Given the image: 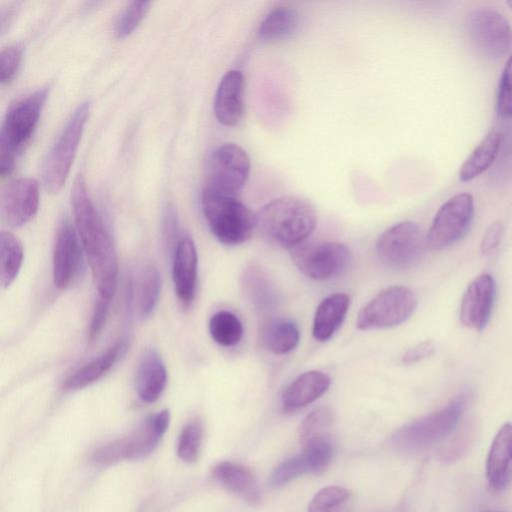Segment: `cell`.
Listing matches in <instances>:
<instances>
[{
  "label": "cell",
  "instance_id": "b9f144b4",
  "mask_svg": "<svg viewBox=\"0 0 512 512\" xmlns=\"http://www.w3.org/2000/svg\"><path fill=\"white\" fill-rule=\"evenodd\" d=\"M163 234L165 243L168 246L169 250H175V247L178 243L177 235H178V223L177 217L174 209L169 206L166 208L163 219Z\"/></svg>",
  "mask_w": 512,
  "mask_h": 512
},
{
  "label": "cell",
  "instance_id": "7c38bea8",
  "mask_svg": "<svg viewBox=\"0 0 512 512\" xmlns=\"http://www.w3.org/2000/svg\"><path fill=\"white\" fill-rule=\"evenodd\" d=\"M425 240L420 228L411 221H402L386 229L378 238L379 259L395 269L412 267L423 253Z\"/></svg>",
  "mask_w": 512,
  "mask_h": 512
},
{
  "label": "cell",
  "instance_id": "74e56055",
  "mask_svg": "<svg viewBox=\"0 0 512 512\" xmlns=\"http://www.w3.org/2000/svg\"><path fill=\"white\" fill-rule=\"evenodd\" d=\"M21 62V51L17 46L5 47L0 54L1 84L9 83L16 75Z\"/></svg>",
  "mask_w": 512,
  "mask_h": 512
},
{
  "label": "cell",
  "instance_id": "5b68a950",
  "mask_svg": "<svg viewBox=\"0 0 512 512\" xmlns=\"http://www.w3.org/2000/svg\"><path fill=\"white\" fill-rule=\"evenodd\" d=\"M464 399L458 397L440 410L431 412L399 428L391 437L393 448L402 453H418L444 440L459 422Z\"/></svg>",
  "mask_w": 512,
  "mask_h": 512
},
{
  "label": "cell",
  "instance_id": "cb8c5ba5",
  "mask_svg": "<svg viewBox=\"0 0 512 512\" xmlns=\"http://www.w3.org/2000/svg\"><path fill=\"white\" fill-rule=\"evenodd\" d=\"M241 286L248 300L257 309L268 311L277 304V291L268 273L260 265L250 263L243 269Z\"/></svg>",
  "mask_w": 512,
  "mask_h": 512
},
{
  "label": "cell",
  "instance_id": "277c9868",
  "mask_svg": "<svg viewBox=\"0 0 512 512\" xmlns=\"http://www.w3.org/2000/svg\"><path fill=\"white\" fill-rule=\"evenodd\" d=\"M47 89H39L16 102L7 112L0 132V174L6 177L13 170L15 160L31 138Z\"/></svg>",
  "mask_w": 512,
  "mask_h": 512
},
{
  "label": "cell",
  "instance_id": "7bdbcfd3",
  "mask_svg": "<svg viewBox=\"0 0 512 512\" xmlns=\"http://www.w3.org/2000/svg\"><path fill=\"white\" fill-rule=\"evenodd\" d=\"M435 343L432 340H426L418 343L417 345L408 349L403 357L402 361L405 364L417 363L434 353Z\"/></svg>",
  "mask_w": 512,
  "mask_h": 512
},
{
  "label": "cell",
  "instance_id": "603a6c76",
  "mask_svg": "<svg viewBox=\"0 0 512 512\" xmlns=\"http://www.w3.org/2000/svg\"><path fill=\"white\" fill-rule=\"evenodd\" d=\"M350 306V298L344 293H334L318 305L312 326L315 340H329L342 325Z\"/></svg>",
  "mask_w": 512,
  "mask_h": 512
},
{
  "label": "cell",
  "instance_id": "44dd1931",
  "mask_svg": "<svg viewBox=\"0 0 512 512\" xmlns=\"http://www.w3.org/2000/svg\"><path fill=\"white\" fill-rule=\"evenodd\" d=\"M212 476L223 487L250 504L260 501V487L255 474L245 465L222 461L212 468Z\"/></svg>",
  "mask_w": 512,
  "mask_h": 512
},
{
  "label": "cell",
  "instance_id": "8fae6325",
  "mask_svg": "<svg viewBox=\"0 0 512 512\" xmlns=\"http://www.w3.org/2000/svg\"><path fill=\"white\" fill-rule=\"evenodd\" d=\"M290 250L298 269L314 280H329L341 275L352 260L349 248L338 242L302 243Z\"/></svg>",
  "mask_w": 512,
  "mask_h": 512
},
{
  "label": "cell",
  "instance_id": "e0dca14e",
  "mask_svg": "<svg viewBox=\"0 0 512 512\" xmlns=\"http://www.w3.org/2000/svg\"><path fill=\"white\" fill-rule=\"evenodd\" d=\"M486 478L494 492L504 490L512 479V424L498 430L486 460Z\"/></svg>",
  "mask_w": 512,
  "mask_h": 512
},
{
  "label": "cell",
  "instance_id": "d4e9b609",
  "mask_svg": "<svg viewBox=\"0 0 512 512\" xmlns=\"http://www.w3.org/2000/svg\"><path fill=\"white\" fill-rule=\"evenodd\" d=\"M503 132L492 129L467 157L459 172L462 182H468L486 170L497 160Z\"/></svg>",
  "mask_w": 512,
  "mask_h": 512
},
{
  "label": "cell",
  "instance_id": "ab89813d",
  "mask_svg": "<svg viewBox=\"0 0 512 512\" xmlns=\"http://www.w3.org/2000/svg\"><path fill=\"white\" fill-rule=\"evenodd\" d=\"M504 232L502 222H493L486 230L483 239L481 241L480 250L484 255H490L499 246Z\"/></svg>",
  "mask_w": 512,
  "mask_h": 512
},
{
  "label": "cell",
  "instance_id": "6da1fadb",
  "mask_svg": "<svg viewBox=\"0 0 512 512\" xmlns=\"http://www.w3.org/2000/svg\"><path fill=\"white\" fill-rule=\"evenodd\" d=\"M74 221L99 297L112 299L117 287L118 261L112 239L78 175L71 191Z\"/></svg>",
  "mask_w": 512,
  "mask_h": 512
},
{
  "label": "cell",
  "instance_id": "30bf717a",
  "mask_svg": "<svg viewBox=\"0 0 512 512\" xmlns=\"http://www.w3.org/2000/svg\"><path fill=\"white\" fill-rule=\"evenodd\" d=\"M250 158L237 144L217 146L209 155L205 187L235 196L245 185L250 174Z\"/></svg>",
  "mask_w": 512,
  "mask_h": 512
},
{
  "label": "cell",
  "instance_id": "7a4b0ae2",
  "mask_svg": "<svg viewBox=\"0 0 512 512\" xmlns=\"http://www.w3.org/2000/svg\"><path fill=\"white\" fill-rule=\"evenodd\" d=\"M257 228L272 243L292 249L314 231L317 213L297 196H283L265 204L257 213Z\"/></svg>",
  "mask_w": 512,
  "mask_h": 512
},
{
  "label": "cell",
  "instance_id": "1f68e13d",
  "mask_svg": "<svg viewBox=\"0 0 512 512\" xmlns=\"http://www.w3.org/2000/svg\"><path fill=\"white\" fill-rule=\"evenodd\" d=\"M351 493L341 486H327L311 499L308 512H346Z\"/></svg>",
  "mask_w": 512,
  "mask_h": 512
},
{
  "label": "cell",
  "instance_id": "8d00e7d4",
  "mask_svg": "<svg viewBox=\"0 0 512 512\" xmlns=\"http://www.w3.org/2000/svg\"><path fill=\"white\" fill-rule=\"evenodd\" d=\"M496 111L502 118L512 117V55L508 58L502 72L497 92Z\"/></svg>",
  "mask_w": 512,
  "mask_h": 512
},
{
  "label": "cell",
  "instance_id": "f1b7e54d",
  "mask_svg": "<svg viewBox=\"0 0 512 512\" xmlns=\"http://www.w3.org/2000/svg\"><path fill=\"white\" fill-rule=\"evenodd\" d=\"M0 281L8 287L17 277L23 262V246L21 241L9 231L0 235Z\"/></svg>",
  "mask_w": 512,
  "mask_h": 512
},
{
  "label": "cell",
  "instance_id": "ee69618b",
  "mask_svg": "<svg viewBox=\"0 0 512 512\" xmlns=\"http://www.w3.org/2000/svg\"><path fill=\"white\" fill-rule=\"evenodd\" d=\"M507 4L512 9V1H508Z\"/></svg>",
  "mask_w": 512,
  "mask_h": 512
},
{
  "label": "cell",
  "instance_id": "5bb4252c",
  "mask_svg": "<svg viewBox=\"0 0 512 512\" xmlns=\"http://www.w3.org/2000/svg\"><path fill=\"white\" fill-rule=\"evenodd\" d=\"M39 187L33 178H18L9 182L1 192L2 220L18 227L30 221L38 210Z\"/></svg>",
  "mask_w": 512,
  "mask_h": 512
},
{
  "label": "cell",
  "instance_id": "9c48e42d",
  "mask_svg": "<svg viewBox=\"0 0 512 512\" xmlns=\"http://www.w3.org/2000/svg\"><path fill=\"white\" fill-rule=\"evenodd\" d=\"M474 213L469 193H459L447 200L437 211L425 238L430 250H442L459 242L468 232Z\"/></svg>",
  "mask_w": 512,
  "mask_h": 512
},
{
  "label": "cell",
  "instance_id": "484cf974",
  "mask_svg": "<svg viewBox=\"0 0 512 512\" xmlns=\"http://www.w3.org/2000/svg\"><path fill=\"white\" fill-rule=\"evenodd\" d=\"M123 344L122 340L117 341L97 358L77 369L63 382V391H76L99 380L113 367Z\"/></svg>",
  "mask_w": 512,
  "mask_h": 512
},
{
  "label": "cell",
  "instance_id": "ac0fdd59",
  "mask_svg": "<svg viewBox=\"0 0 512 512\" xmlns=\"http://www.w3.org/2000/svg\"><path fill=\"white\" fill-rule=\"evenodd\" d=\"M197 250L189 236H183L173 252V282L179 301L188 306L194 299L197 281Z\"/></svg>",
  "mask_w": 512,
  "mask_h": 512
},
{
  "label": "cell",
  "instance_id": "f546056e",
  "mask_svg": "<svg viewBox=\"0 0 512 512\" xmlns=\"http://www.w3.org/2000/svg\"><path fill=\"white\" fill-rule=\"evenodd\" d=\"M209 332L213 340L219 345L232 347L242 339L243 325L234 313L221 310L211 316Z\"/></svg>",
  "mask_w": 512,
  "mask_h": 512
},
{
  "label": "cell",
  "instance_id": "f35d334b",
  "mask_svg": "<svg viewBox=\"0 0 512 512\" xmlns=\"http://www.w3.org/2000/svg\"><path fill=\"white\" fill-rule=\"evenodd\" d=\"M110 302L111 299L98 296L88 328L87 339L89 343H94L100 336L106 323Z\"/></svg>",
  "mask_w": 512,
  "mask_h": 512
},
{
  "label": "cell",
  "instance_id": "52a82bcc",
  "mask_svg": "<svg viewBox=\"0 0 512 512\" xmlns=\"http://www.w3.org/2000/svg\"><path fill=\"white\" fill-rule=\"evenodd\" d=\"M89 110L90 103L88 101L79 104L45 159L43 182L45 188L51 193L60 191L67 179Z\"/></svg>",
  "mask_w": 512,
  "mask_h": 512
},
{
  "label": "cell",
  "instance_id": "d590c367",
  "mask_svg": "<svg viewBox=\"0 0 512 512\" xmlns=\"http://www.w3.org/2000/svg\"><path fill=\"white\" fill-rule=\"evenodd\" d=\"M150 2L133 1L127 5L118 17L115 24V35L124 38L130 35L145 17Z\"/></svg>",
  "mask_w": 512,
  "mask_h": 512
},
{
  "label": "cell",
  "instance_id": "d6a6232c",
  "mask_svg": "<svg viewBox=\"0 0 512 512\" xmlns=\"http://www.w3.org/2000/svg\"><path fill=\"white\" fill-rule=\"evenodd\" d=\"M308 473H313L312 467L306 456L300 452L278 465L271 474L270 482L273 487H281Z\"/></svg>",
  "mask_w": 512,
  "mask_h": 512
},
{
  "label": "cell",
  "instance_id": "d6986e66",
  "mask_svg": "<svg viewBox=\"0 0 512 512\" xmlns=\"http://www.w3.org/2000/svg\"><path fill=\"white\" fill-rule=\"evenodd\" d=\"M244 79L240 71L226 72L218 85L214 113L219 123L236 126L244 113Z\"/></svg>",
  "mask_w": 512,
  "mask_h": 512
},
{
  "label": "cell",
  "instance_id": "8992f818",
  "mask_svg": "<svg viewBox=\"0 0 512 512\" xmlns=\"http://www.w3.org/2000/svg\"><path fill=\"white\" fill-rule=\"evenodd\" d=\"M170 423L168 410L148 416L127 435L102 445L92 454V460L101 465H112L135 460L150 454L159 444Z\"/></svg>",
  "mask_w": 512,
  "mask_h": 512
},
{
  "label": "cell",
  "instance_id": "2e32d148",
  "mask_svg": "<svg viewBox=\"0 0 512 512\" xmlns=\"http://www.w3.org/2000/svg\"><path fill=\"white\" fill-rule=\"evenodd\" d=\"M495 281L491 274L477 276L467 287L460 307L461 322L478 331L487 325L494 305Z\"/></svg>",
  "mask_w": 512,
  "mask_h": 512
},
{
  "label": "cell",
  "instance_id": "f6af8a7d",
  "mask_svg": "<svg viewBox=\"0 0 512 512\" xmlns=\"http://www.w3.org/2000/svg\"><path fill=\"white\" fill-rule=\"evenodd\" d=\"M486 512H503V511H486Z\"/></svg>",
  "mask_w": 512,
  "mask_h": 512
},
{
  "label": "cell",
  "instance_id": "e575fe53",
  "mask_svg": "<svg viewBox=\"0 0 512 512\" xmlns=\"http://www.w3.org/2000/svg\"><path fill=\"white\" fill-rule=\"evenodd\" d=\"M333 422L334 415L330 408L319 407L313 410L306 416L300 426V442L302 443L317 435L329 433Z\"/></svg>",
  "mask_w": 512,
  "mask_h": 512
},
{
  "label": "cell",
  "instance_id": "9a60e30c",
  "mask_svg": "<svg viewBox=\"0 0 512 512\" xmlns=\"http://www.w3.org/2000/svg\"><path fill=\"white\" fill-rule=\"evenodd\" d=\"M82 244L74 228L63 222L57 230L53 248V281L66 289L77 277L82 263Z\"/></svg>",
  "mask_w": 512,
  "mask_h": 512
},
{
  "label": "cell",
  "instance_id": "836d02e7",
  "mask_svg": "<svg viewBox=\"0 0 512 512\" xmlns=\"http://www.w3.org/2000/svg\"><path fill=\"white\" fill-rule=\"evenodd\" d=\"M202 440V425L198 421L188 423L178 438L177 454L179 458L188 463L195 462L200 454Z\"/></svg>",
  "mask_w": 512,
  "mask_h": 512
},
{
  "label": "cell",
  "instance_id": "3957f363",
  "mask_svg": "<svg viewBox=\"0 0 512 512\" xmlns=\"http://www.w3.org/2000/svg\"><path fill=\"white\" fill-rule=\"evenodd\" d=\"M202 208L211 232L223 244L244 243L257 228L256 213L235 196L205 187Z\"/></svg>",
  "mask_w": 512,
  "mask_h": 512
},
{
  "label": "cell",
  "instance_id": "4fadbf2b",
  "mask_svg": "<svg viewBox=\"0 0 512 512\" xmlns=\"http://www.w3.org/2000/svg\"><path fill=\"white\" fill-rule=\"evenodd\" d=\"M469 33L475 47L489 59H499L512 46V28L507 19L492 8H479L469 17Z\"/></svg>",
  "mask_w": 512,
  "mask_h": 512
},
{
  "label": "cell",
  "instance_id": "7402d4cb",
  "mask_svg": "<svg viewBox=\"0 0 512 512\" xmlns=\"http://www.w3.org/2000/svg\"><path fill=\"white\" fill-rule=\"evenodd\" d=\"M167 383L165 364L154 349L142 355L136 373V391L144 403L155 402L163 393Z\"/></svg>",
  "mask_w": 512,
  "mask_h": 512
},
{
  "label": "cell",
  "instance_id": "83f0119b",
  "mask_svg": "<svg viewBox=\"0 0 512 512\" xmlns=\"http://www.w3.org/2000/svg\"><path fill=\"white\" fill-rule=\"evenodd\" d=\"M262 339L269 351L283 355L296 348L300 340V330L293 320L277 318L267 323Z\"/></svg>",
  "mask_w": 512,
  "mask_h": 512
},
{
  "label": "cell",
  "instance_id": "4dcf8cb0",
  "mask_svg": "<svg viewBox=\"0 0 512 512\" xmlns=\"http://www.w3.org/2000/svg\"><path fill=\"white\" fill-rule=\"evenodd\" d=\"M160 275L156 267L146 266L139 279L137 309L141 318L149 317L158 302L160 294Z\"/></svg>",
  "mask_w": 512,
  "mask_h": 512
},
{
  "label": "cell",
  "instance_id": "ba28073f",
  "mask_svg": "<svg viewBox=\"0 0 512 512\" xmlns=\"http://www.w3.org/2000/svg\"><path fill=\"white\" fill-rule=\"evenodd\" d=\"M417 299L405 286H391L371 299L359 312L357 327L361 330L398 326L415 311Z\"/></svg>",
  "mask_w": 512,
  "mask_h": 512
},
{
  "label": "cell",
  "instance_id": "60d3db41",
  "mask_svg": "<svg viewBox=\"0 0 512 512\" xmlns=\"http://www.w3.org/2000/svg\"><path fill=\"white\" fill-rule=\"evenodd\" d=\"M499 162L495 165V170L500 173V177L503 179L510 175L512 172V133L510 132L508 137L505 138L503 135L500 150H499Z\"/></svg>",
  "mask_w": 512,
  "mask_h": 512
},
{
  "label": "cell",
  "instance_id": "4316f807",
  "mask_svg": "<svg viewBox=\"0 0 512 512\" xmlns=\"http://www.w3.org/2000/svg\"><path fill=\"white\" fill-rule=\"evenodd\" d=\"M300 17L298 12L287 6H279L271 10L258 28L261 41L274 43L290 38L298 29Z\"/></svg>",
  "mask_w": 512,
  "mask_h": 512
},
{
  "label": "cell",
  "instance_id": "ffe728a7",
  "mask_svg": "<svg viewBox=\"0 0 512 512\" xmlns=\"http://www.w3.org/2000/svg\"><path fill=\"white\" fill-rule=\"evenodd\" d=\"M331 378L322 371L304 372L284 390L281 406L286 413L299 411L320 398L329 388Z\"/></svg>",
  "mask_w": 512,
  "mask_h": 512
}]
</instances>
